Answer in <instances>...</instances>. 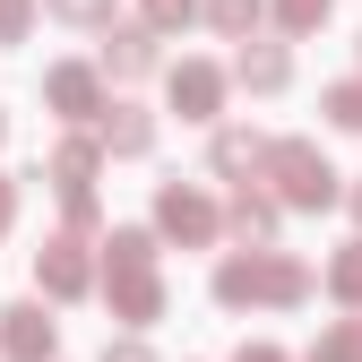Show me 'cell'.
I'll list each match as a JSON object with an SVG mask.
<instances>
[{
  "label": "cell",
  "instance_id": "22",
  "mask_svg": "<svg viewBox=\"0 0 362 362\" xmlns=\"http://www.w3.org/2000/svg\"><path fill=\"white\" fill-rule=\"evenodd\" d=\"M190 9H199V0H147V26H181Z\"/></svg>",
  "mask_w": 362,
  "mask_h": 362
},
{
  "label": "cell",
  "instance_id": "26",
  "mask_svg": "<svg viewBox=\"0 0 362 362\" xmlns=\"http://www.w3.org/2000/svg\"><path fill=\"white\" fill-rule=\"evenodd\" d=\"M354 216H362V190H354Z\"/></svg>",
  "mask_w": 362,
  "mask_h": 362
},
{
  "label": "cell",
  "instance_id": "24",
  "mask_svg": "<svg viewBox=\"0 0 362 362\" xmlns=\"http://www.w3.org/2000/svg\"><path fill=\"white\" fill-rule=\"evenodd\" d=\"M242 362H285V354L276 345H242Z\"/></svg>",
  "mask_w": 362,
  "mask_h": 362
},
{
  "label": "cell",
  "instance_id": "8",
  "mask_svg": "<svg viewBox=\"0 0 362 362\" xmlns=\"http://www.w3.org/2000/svg\"><path fill=\"white\" fill-rule=\"evenodd\" d=\"M104 69H112V78H147V69H156V35H147V26H121V35L104 43Z\"/></svg>",
  "mask_w": 362,
  "mask_h": 362
},
{
  "label": "cell",
  "instance_id": "7",
  "mask_svg": "<svg viewBox=\"0 0 362 362\" xmlns=\"http://www.w3.org/2000/svg\"><path fill=\"white\" fill-rule=\"evenodd\" d=\"M173 104L190 112V121H207V112L224 104V78H216L207 61H181V69H173Z\"/></svg>",
  "mask_w": 362,
  "mask_h": 362
},
{
  "label": "cell",
  "instance_id": "16",
  "mask_svg": "<svg viewBox=\"0 0 362 362\" xmlns=\"http://www.w3.org/2000/svg\"><path fill=\"white\" fill-rule=\"evenodd\" d=\"M328 121L337 129H362V78L354 86H328Z\"/></svg>",
  "mask_w": 362,
  "mask_h": 362
},
{
  "label": "cell",
  "instance_id": "10",
  "mask_svg": "<svg viewBox=\"0 0 362 362\" xmlns=\"http://www.w3.org/2000/svg\"><path fill=\"white\" fill-rule=\"evenodd\" d=\"M43 95H52V112L86 121V112H95V69H52V78H43Z\"/></svg>",
  "mask_w": 362,
  "mask_h": 362
},
{
  "label": "cell",
  "instance_id": "25",
  "mask_svg": "<svg viewBox=\"0 0 362 362\" xmlns=\"http://www.w3.org/2000/svg\"><path fill=\"white\" fill-rule=\"evenodd\" d=\"M9 216H18V190H9V181H0V224H9Z\"/></svg>",
  "mask_w": 362,
  "mask_h": 362
},
{
  "label": "cell",
  "instance_id": "18",
  "mask_svg": "<svg viewBox=\"0 0 362 362\" xmlns=\"http://www.w3.org/2000/svg\"><path fill=\"white\" fill-rule=\"evenodd\" d=\"M310 362H362V320H354V328H337V337L310 354Z\"/></svg>",
  "mask_w": 362,
  "mask_h": 362
},
{
  "label": "cell",
  "instance_id": "1",
  "mask_svg": "<svg viewBox=\"0 0 362 362\" xmlns=\"http://www.w3.org/2000/svg\"><path fill=\"white\" fill-rule=\"evenodd\" d=\"M259 173L276 181L285 207H328V199H337V164L310 147V139H276V147L259 156Z\"/></svg>",
  "mask_w": 362,
  "mask_h": 362
},
{
  "label": "cell",
  "instance_id": "13",
  "mask_svg": "<svg viewBox=\"0 0 362 362\" xmlns=\"http://www.w3.org/2000/svg\"><path fill=\"white\" fill-rule=\"evenodd\" d=\"M259 139H250V129H224V139H216V173H259Z\"/></svg>",
  "mask_w": 362,
  "mask_h": 362
},
{
  "label": "cell",
  "instance_id": "12",
  "mask_svg": "<svg viewBox=\"0 0 362 362\" xmlns=\"http://www.w3.org/2000/svg\"><path fill=\"white\" fill-rule=\"evenodd\" d=\"M233 233H242V242H267V233H276V199L242 190V199H233Z\"/></svg>",
  "mask_w": 362,
  "mask_h": 362
},
{
  "label": "cell",
  "instance_id": "19",
  "mask_svg": "<svg viewBox=\"0 0 362 362\" xmlns=\"http://www.w3.org/2000/svg\"><path fill=\"white\" fill-rule=\"evenodd\" d=\"M276 18H285L293 35H310V26H320V18H328V0H276Z\"/></svg>",
  "mask_w": 362,
  "mask_h": 362
},
{
  "label": "cell",
  "instance_id": "17",
  "mask_svg": "<svg viewBox=\"0 0 362 362\" xmlns=\"http://www.w3.org/2000/svg\"><path fill=\"white\" fill-rule=\"evenodd\" d=\"M328 285H337V302H362V242H354V250L328 267Z\"/></svg>",
  "mask_w": 362,
  "mask_h": 362
},
{
  "label": "cell",
  "instance_id": "4",
  "mask_svg": "<svg viewBox=\"0 0 362 362\" xmlns=\"http://www.w3.org/2000/svg\"><path fill=\"white\" fill-rule=\"evenodd\" d=\"M156 224H164L173 242H216V207H207L199 190H181V181H173V190L156 199Z\"/></svg>",
  "mask_w": 362,
  "mask_h": 362
},
{
  "label": "cell",
  "instance_id": "15",
  "mask_svg": "<svg viewBox=\"0 0 362 362\" xmlns=\"http://www.w3.org/2000/svg\"><path fill=\"white\" fill-rule=\"evenodd\" d=\"M207 18H216V35H250L259 26V0H207Z\"/></svg>",
  "mask_w": 362,
  "mask_h": 362
},
{
  "label": "cell",
  "instance_id": "23",
  "mask_svg": "<svg viewBox=\"0 0 362 362\" xmlns=\"http://www.w3.org/2000/svg\"><path fill=\"white\" fill-rule=\"evenodd\" d=\"M104 362H156L147 345H104Z\"/></svg>",
  "mask_w": 362,
  "mask_h": 362
},
{
  "label": "cell",
  "instance_id": "2",
  "mask_svg": "<svg viewBox=\"0 0 362 362\" xmlns=\"http://www.w3.org/2000/svg\"><path fill=\"white\" fill-rule=\"evenodd\" d=\"M310 267L302 259H224L216 267V302H302Z\"/></svg>",
  "mask_w": 362,
  "mask_h": 362
},
{
  "label": "cell",
  "instance_id": "3",
  "mask_svg": "<svg viewBox=\"0 0 362 362\" xmlns=\"http://www.w3.org/2000/svg\"><path fill=\"white\" fill-rule=\"evenodd\" d=\"M112 310H121V320H156V310H164L156 259H112Z\"/></svg>",
  "mask_w": 362,
  "mask_h": 362
},
{
  "label": "cell",
  "instance_id": "27",
  "mask_svg": "<svg viewBox=\"0 0 362 362\" xmlns=\"http://www.w3.org/2000/svg\"><path fill=\"white\" fill-rule=\"evenodd\" d=\"M0 129H9V121H0Z\"/></svg>",
  "mask_w": 362,
  "mask_h": 362
},
{
  "label": "cell",
  "instance_id": "11",
  "mask_svg": "<svg viewBox=\"0 0 362 362\" xmlns=\"http://www.w3.org/2000/svg\"><path fill=\"white\" fill-rule=\"evenodd\" d=\"M233 78H242V86H259V95H276V86L293 78V61L276 52V43H250V52L233 61Z\"/></svg>",
  "mask_w": 362,
  "mask_h": 362
},
{
  "label": "cell",
  "instance_id": "9",
  "mask_svg": "<svg viewBox=\"0 0 362 362\" xmlns=\"http://www.w3.org/2000/svg\"><path fill=\"white\" fill-rule=\"evenodd\" d=\"M104 147H112V156H147V147H156V121H147L139 104H112V112H104Z\"/></svg>",
  "mask_w": 362,
  "mask_h": 362
},
{
  "label": "cell",
  "instance_id": "5",
  "mask_svg": "<svg viewBox=\"0 0 362 362\" xmlns=\"http://www.w3.org/2000/svg\"><path fill=\"white\" fill-rule=\"evenodd\" d=\"M35 276H43V293H86V285H95V267H86V250L78 242H43V259H35Z\"/></svg>",
  "mask_w": 362,
  "mask_h": 362
},
{
  "label": "cell",
  "instance_id": "14",
  "mask_svg": "<svg viewBox=\"0 0 362 362\" xmlns=\"http://www.w3.org/2000/svg\"><path fill=\"white\" fill-rule=\"evenodd\" d=\"M86 173H95V147H86V139H69V147L52 156V181H61V190H86Z\"/></svg>",
  "mask_w": 362,
  "mask_h": 362
},
{
  "label": "cell",
  "instance_id": "6",
  "mask_svg": "<svg viewBox=\"0 0 362 362\" xmlns=\"http://www.w3.org/2000/svg\"><path fill=\"white\" fill-rule=\"evenodd\" d=\"M0 345H9V362H43V354H52V320H43L35 302L0 310Z\"/></svg>",
  "mask_w": 362,
  "mask_h": 362
},
{
  "label": "cell",
  "instance_id": "20",
  "mask_svg": "<svg viewBox=\"0 0 362 362\" xmlns=\"http://www.w3.org/2000/svg\"><path fill=\"white\" fill-rule=\"evenodd\" d=\"M26 18H35V0H0V43H18V35H26Z\"/></svg>",
  "mask_w": 362,
  "mask_h": 362
},
{
  "label": "cell",
  "instance_id": "21",
  "mask_svg": "<svg viewBox=\"0 0 362 362\" xmlns=\"http://www.w3.org/2000/svg\"><path fill=\"white\" fill-rule=\"evenodd\" d=\"M61 18H78V26H95V18H112V0H52Z\"/></svg>",
  "mask_w": 362,
  "mask_h": 362
}]
</instances>
